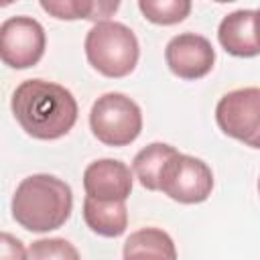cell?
Segmentation results:
<instances>
[{"instance_id": "obj_1", "label": "cell", "mask_w": 260, "mask_h": 260, "mask_svg": "<svg viewBox=\"0 0 260 260\" xmlns=\"http://www.w3.org/2000/svg\"><path fill=\"white\" fill-rule=\"evenodd\" d=\"M10 110L20 128L37 140H57L77 122V102L73 93L47 79L22 81L10 100Z\"/></svg>"}, {"instance_id": "obj_2", "label": "cell", "mask_w": 260, "mask_h": 260, "mask_svg": "<svg viewBox=\"0 0 260 260\" xmlns=\"http://www.w3.org/2000/svg\"><path fill=\"white\" fill-rule=\"evenodd\" d=\"M73 191L71 187L47 173L28 175L22 179L12 195L10 211L14 221L37 234L59 230L71 215Z\"/></svg>"}, {"instance_id": "obj_3", "label": "cell", "mask_w": 260, "mask_h": 260, "mask_svg": "<svg viewBox=\"0 0 260 260\" xmlns=\"http://www.w3.org/2000/svg\"><path fill=\"white\" fill-rule=\"evenodd\" d=\"M83 47L89 65L112 79L130 75L140 57V45L132 28L114 20L95 22L87 30Z\"/></svg>"}, {"instance_id": "obj_4", "label": "cell", "mask_w": 260, "mask_h": 260, "mask_svg": "<svg viewBox=\"0 0 260 260\" xmlns=\"http://www.w3.org/2000/svg\"><path fill=\"white\" fill-rule=\"evenodd\" d=\"M89 128L106 146H128L140 136L142 112L132 98L120 91H108L93 102Z\"/></svg>"}, {"instance_id": "obj_5", "label": "cell", "mask_w": 260, "mask_h": 260, "mask_svg": "<svg viewBox=\"0 0 260 260\" xmlns=\"http://www.w3.org/2000/svg\"><path fill=\"white\" fill-rule=\"evenodd\" d=\"M158 191L177 203H203L213 191V173L201 158L177 150L160 169Z\"/></svg>"}, {"instance_id": "obj_6", "label": "cell", "mask_w": 260, "mask_h": 260, "mask_svg": "<svg viewBox=\"0 0 260 260\" xmlns=\"http://www.w3.org/2000/svg\"><path fill=\"white\" fill-rule=\"evenodd\" d=\"M215 122L225 136H232L252 148L260 146V89L240 87L219 98Z\"/></svg>"}, {"instance_id": "obj_7", "label": "cell", "mask_w": 260, "mask_h": 260, "mask_svg": "<svg viewBox=\"0 0 260 260\" xmlns=\"http://www.w3.org/2000/svg\"><path fill=\"white\" fill-rule=\"evenodd\" d=\"M47 47L43 24L32 16H10L0 24V61L10 69L35 67Z\"/></svg>"}, {"instance_id": "obj_8", "label": "cell", "mask_w": 260, "mask_h": 260, "mask_svg": "<svg viewBox=\"0 0 260 260\" xmlns=\"http://www.w3.org/2000/svg\"><path fill=\"white\" fill-rule=\"evenodd\" d=\"M165 61L179 79L195 81L205 77L215 63V49L203 35L181 32L165 47Z\"/></svg>"}, {"instance_id": "obj_9", "label": "cell", "mask_w": 260, "mask_h": 260, "mask_svg": "<svg viewBox=\"0 0 260 260\" xmlns=\"http://www.w3.org/2000/svg\"><path fill=\"white\" fill-rule=\"evenodd\" d=\"M132 171L116 158H98L83 171L85 197L98 201H126L132 193Z\"/></svg>"}, {"instance_id": "obj_10", "label": "cell", "mask_w": 260, "mask_h": 260, "mask_svg": "<svg viewBox=\"0 0 260 260\" xmlns=\"http://www.w3.org/2000/svg\"><path fill=\"white\" fill-rule=\"evenodd\" d=\"M256 22H258V10H236L221 18L217 26V39L219 45L234 57H256L260 53L258 37H256Z\"/></svg>"}, {"instance_id": "obj_11", "label": "cell", "mask_w": 260, "mask_h": 260, "mask_svg": "<svg viewBox=\"0 0 260 260\" xmlns=\"http://www.w3.org/2000/svg\"><path fill=\"white\" fill-rule=\"evenodd\" d=\"M122 260H177V248L165 230L142 228L126 238Z\"/></svg>"}, {"instance_id": "obj_12", "label": "cell", "mask_w": 260, "mask_h": 260, "mask_svg": "<svg viewBox=\"0 0 260 260\" xmlns=\"http://www.w3.org/2000/svg\"><path fill=\"white\" fill-rule=\"evenodd\" d=\"M83 221L102 238H118L128 228L126 201H98L91 197L83 199Z\"/></svg>"}, {"instance_id": "obj_13", "label": "cell", "mask_w": 260, "mask_h": 260, "mask_svg": "<svg viewBox=\"0 0 260 260\" xmlns=\"http://www.w3.org/2000/svg\"><path fill=\"white\" fill-rule=\"evenodd\" d=\"M41 8L45 12H49L55 18L61 20H77V18H85V20H95V22H104L108 20L118 8L120 2H87V0H43Z\"/></svg>"}, {"instance_id": "obj_14", "label": "cell", "mask_w": 260, "mask_h": 260, "mask_svg": "<svg viewBox=\"0 0 260 260\" xmlns=\"http://www.w3.org/2000/svg\"><path fill=\"white\" fill-rule=\"evenodd\" d=\"M177 152L175 146L167 142H150L142 150L136 152L132 160V173L140 181V185L148 191H158V175L162 165Z\"/></svg>"}, {"instance_id": "obj_15", "label": "cell", "mask_w": 260, "mask_h": 260, "mask_svg": "<svg viewBox=\"0 0 260 260\" xmlns=\"http://www.w3.org/2000/svg\"><path fill=\"white\" fill-rule=\"evenodd\" d=\"M138 10L146 20L162 26L177 24L185 20L191 12L189 0H138Z\"/></svg>"}, {"instance_id": "obj_16", "label": "cell", "mask_w": 260, "mask_h": 260, "mask_svg": "<svg viewBox=\"0 0 260 260\" xmlns=\"http://www.w3.org/2000/svg\"><path fill=\"white\" fill-rule=\"evenodd\" d=\"M26 260H81V256L65 238H41L28 246Z\"/></svg>"}, {"instance_id": "obj_17", "label": "cell", "mask_w": 260, "mask_h": 260, "mask_svg": "<svg viewBox=\"0 0 260 260\" xmlns=\"http://www.w3.org/2000/svg\"><path fill=\"white\" fill-rule=\"evenodd\" d=\"M0 260H26L24 244L8 232H0Z\"/></svg>"}]
</instances>
